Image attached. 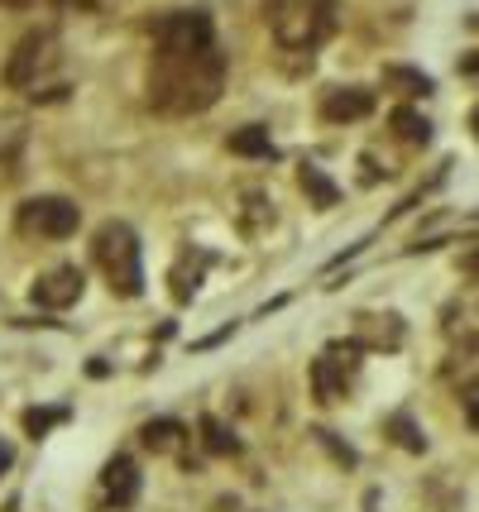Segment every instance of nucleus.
I'll list each match as a JSON object with an SVG mask.
<instances>
[{"instance_id": "12", "label": "nucleus", "mask_w": 479, "mask_h": 512, "mask_svg": "<svg viewBox=\"0 0 479 512\" xmlns=\"http://www.w3.org/2000/svg\"><path fill=\"white\" fill-rule=\"evenodd\" d=\"M384 87L398 91V96H408V101H417V96H432L436 82L422 72V67H403V63H388L384 67Z\"/></svg>"}, {"instance_id": "7", "label": "nucleus", "mask_w": 479, "mask_h": 512, "mask_svg": "<svg viewBox=\"0 0 479 512\" xmlns=\"http://www.w3.org/2000/svg\"><path fill=\"white\" fill-rule=\"evenodd\" d=\"M365 345L360 340H345V345H331L326 355L312 359V393L317 402H341L350 393V379H355V355Z\"/></svg>"}, {"instance_id": "9", "label": "nucleus", "mask_w": 479, "mask_h": 512, "mask_svg": "<svg viewBox=\"0 0 479 512\" xmlns=\"http://www.w3.org/2000/svg\"><path fill=\"white\" fill-rule=\"evenodd\" d=\"M365 115H374V91L369 87L321 91V120H331V125H355V120H365Z\"/></svg>"}, {"instance_id": "5", "label": "nucleus", "mask_w": 479, "mask_h": 512, "mask_svg": "<svg viewBox=\"0 0 479 512\" xmlns=\"http://www.w3.org/2000/svg\"><path fill=\"white\" fill-rule=\"evenodd\" d=\"M154 44L159 53H202L216 44V24L206 10H168L154 24Z\"/></svg>"}, {"instance_id": "17", "label": "nucleus", "mask_w": 479, "mask_h": 512, "mask_svg": "<svg viewBox=\"0 0 479 512\" xmlns=\"http://www.w3.org/2000/svg\"><path fill=\"white\" fill-rule=\"evenodd\" d=\"M388 120H393L398 139H408V144H432V120H427V115H417L412 106H398Z\"/></svg>"}, {"instance_id": "14", "label": "nucleus", "mask_w": 479, "mask_h": 512, "mask_svg": "<svg viewBox=\"0 0 479 512\" xmlns=\"http://www.w3.org/2000/svg\"><path fill=\"white\" fill-rule=\"evenodd\" d=\"M226 149H230V154H240V158H278L274 139H269V130H264V125H240V130H230Z\"/></svg>"}, {"instance_id": "18", "label": "nucleus", "mask_w": 479, "mask_h": 512, "mask_svg": "<svg viewBox=\"0 0 479 512\" xmlns=\"http://www.w3.org/2000/svg\"><path fill=\"white\" fill-rule=\"evenodd\" d=\"M202 446L211 455H240V441H235V431L221 417H202Z\"/></svg>"}, {"instance_id": "3", "label": "nucleus", "mask_w": 479, "mask_h": 512, "mask_svg": "<svg viewBox=\"0 0 479 512\" xmlns=\"http://www.w3.org/2000/svg\"><path fill=\"white\" fill-rule=\"evenodd\" d=\"M92 254L115 297H139L144 292V264H139V235L125 221H106L96 230Z\"/></svg>"}, {"instance_id": "25", "label": "nucleus", "mask_w": 479, "mask_h": 512, "mask_svg": "<svg viewBox=\"0 0 479 512\" xmlns=\"http://www.w3.org/2000/svg\"><path fill=\"white\" fill-rule=\"evenodd\" d=\"M470 29H479V15H470Z\"/></svg>"}, {"instance_id": "16", "label": "nucleus", "mask_w": 479, "mask_h": 512, "mask_svg": "<svg viewBox=\"0 0 479 512\" xmlns=\"http://www.w3.org/2000/svg\"><path fill=\"white\" fill-rule=\"evenodd\" d=\"M384 436H393L408 455H422V450H427V436H422V426L412 422L408 412H393V417L384 422Z\"/></svg>"}, {"instance_id": "6", "label": "nucleus", "mask_w": 479, "mask_h": 512, "mask_svg": "<svg viewBox=\"0 0 479 512\" xmlns=\"http://www.w3.org/2000/svg\"><path fill=\"white\" fill-rule=\"evenodd\" d=\"M20 230L24 235H44V240H68L72 230L82 225V211H77V201L68 197H29L20 206Z\"/></svg>"}, {"instance_id": "15", "label": "nucleus", "mask_w": 479, "mask_h": 512, "mask_svg": "<svg viewBox=\"0 0 479 512\" xmlns=\"http://www.w3.org/2000/svg\"><path fill=\"white\" fill-rule=\"evenodd\" d=\"M297 182H302V192H307V201L312 206H321V211H331V206H341V187L321 173L317 163H302L297 168Z\"/></svg>"}, {"instance_id": "20", "label": "nucleus", "mask_w": 479, "mask_h": 512, "mask_svg": "<svg viewBox=\"0 0 479 512\" xmlns=\"http://www.w3.org/2000/svg\"><path fill=\"white\" fill-rule=\"evenodd\" d=\"M312 436H317V446H326V450H331V460H336V465H341V469H355V465H360V455H355V450L345 446V441H341V436H336V431H326V426H317Z\"/></svg>"}, {"instance_id": "23", "label": "nucleus", "mask_w": 479, "mask_h": 512, "mask_svg": "<svg viewBox=\"0 0 479 512\" xmlns=\"http://www.w3.org/2000/svg\"><path fill=\"white\" fill-rule=\"evenodd\" d=\"M10 460H15V450H10V446H5V441H0V474L10 469Z\"/></svg>"}, {"instance_id": "22", "label": "nucleus", "mask_w": 479, "mask_h": 512, "mask_svg": "<svg viewBox=\"0 0 479 512\" xmlns=\"http://www.w3.org/2000/svg\"><path fill=\"white\" fill-rule=\"evenodd\" d=\"M460 72H465V77H479V53H470V58H460Z\"/></svg>"}, {"instance_id": "24", "label": "nucleus", "mask_w": 479, "mask_h": 512, "mask_svg": "<svg viewBox=\"0 0 479 512\" xmlns=\"http://www.w3.org/2000/svg\"><path fill=\"white\" fill-rule=\"evenodd\" d=\"M470 125H475V139H479V111H475V115H470Z\"/></svg>"}, {"instance_id": "4", "label": "nucleus", "mask_w": 479, "mask_h": 512, "mask_svg": "<svg viewBox=\"0 0 479 512\" xmlns=\"http://www.w3.org/2000/svg\"><path fill=\"white\" fill-rule=\"evenodd\" d=\"M53 67H58V34L53 29H29L15 44V53L5 58V87H39Z\"/></svg>"}, {"instance_id": "8", "label": "nucleus", "mask_w": 479, "mask_h": 512, "mask_svg": "<svg viewBox=\"0 0 479 512\" xmlns=\"http://www.w3.org/2000/svg\"><path fill=\"white\" fill-rule=\"evenodd\" d=\"M82 292H87V273L77 264H58L34 283V302H39L44 312H63L72 302H82Z\"/></svg>"}, {"instance_id": "1", "label": "nucleus", "mask_w": 479, "mask_h": 512, "mask_svg": "<svg viewBox=\"0 0 479 512\" xmlns=\"http://www.w3.org/2000/svg\"><path fill=\"white\" fill-rule=\"evenodd\" d=\"M226 91V53L211 44L202 53H154L149 106L163 115H202Z\"/></svg>"}, {"instance_id": "21", "label": "nucleus", "mask_w": 479, "mask_h": 512, "mask_svg": "<svg viewBox=\"0 0 479 512\" xmlns=\"http://www.w3.org/2000/svg\"><path fill=\"white\" fill-rule=\"evenodd\" d=\"M460 273H465V278H475V283H479V245L470 249V254H460Z\"/></svg>"}, {"instance_id": "19", "label": "nucleus", "mask_w": 479, "mask_h": 512, "mask_svg": "<svg viewBox=\"0 0 479 512\" xmlns=\"http://www.w3.org/2000/svg\"><path fill=\"white\" fill-rule=\"evenodd\" d=\"M63 417H68V407H29V412H24V431H29V436L39 441L48 426H58Z\"/></svg>"}, {"instance_id": "2", "label": "nucleus", "mask_w": 479, "mask_h": 512, "mask_svg": "<svg viewBox=\"0 0 479 512\" xmlns=\"http://www.w3.org/2000/svg\"><path fill=\"white\" fill-rule=\"evenodd\" d=\"M264 15H269V29H274V39L283 48L312 53L321 39H331L341 5L336 0H269Z\"/></svg>"}, {"instance_id": "10", "label": "nucleus", "mask_w": 479, "mask_h": 512, "mask_svg": "<svg viewBox=\"0 0 479 512\" xmlns=\"http://www.w3.org/2000/svg\"><path fill=\"white\" fill-rule=\"evenodd\" d=\"M355 340H360L365 350H398V345H403V316L360 312L355 316Z\"/></svg>"}, {"instance_id": "11", "label": "nucleus", "mask_w": 479, "mask_h": 512, "mask_svg": "<svg viewBox=\"0 0 479 512\" xmlns=\"http://www.w3.org/2000/svg\"><path fill=\"white\" fill-rule=\"evenodd\" d=\"M101 489H106V498H111L115 508H130V503L139 498V465L130 460V455L106 460V469H101Z\"/></svg>"}, {"instance_id": "13", "label": "nucleus", "mask_w": 479, "mask_h": 512, "mask_svg": "<svg viewBox=\"0 0 479 512\" xmlns=\"http://www.w3.org/2000/svg\"><path fill=\"white\" fill-rule=\"evenodd\" d=\"M139 441H144V450H154V455H173L187 441V426L173 422V417H154V422H144Z\"/></svg>"}]
</instances>
